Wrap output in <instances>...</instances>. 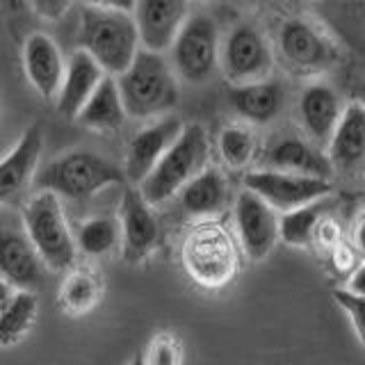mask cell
Listing matches in <instances>:
<instances>
[{
    "instance_id": "obj_18",
    "label": "cell",
    "mask_w": 365,
    "mask_h": 365,
    "mask_svg": "<svg viewBox=\"0 0 365 365\" xmlns=\"http://www.w3.org/2000/svg\"><path fill=\"white\" fill-rule=\"evenodd\" d=\"M342 117L340 98L327 83H311L299 94V121L315 146L327 148Z\"/></svg>"
},
{
    "instance_id": "obj_35",
    "label": "cell",
    "mask_w": 365,
    "mask_h": 365,
    "mask_svg": "<svg viewBox=\"0 0 365 365\" xmlns=\"http://www.w3.org/2000/svg\"><path fill=\"white\" fill-rule=\"evenodd\" d=\"M345 290H349V292H354V294L365 297V262L351 272V277H349V281H347V288H345Z\"/></svg>"
},
{
    "instance_id": "obj_7",
    "label": "cell",
    "mask_w": 365,
    "mask_h": 365,
    "mask_svg": "<svg viewBox=\"0 0 365 365\" xmlns=\"http://www.w3.org/2000/svg\"><path fill=\"white\" fill-rule=\"evenodd\" d=\"M171 68L192 85L208 83L220 66V30L208 14H192L171 43Z\"/></svg>"
},
{
    "instance_id": "obj_3",
    "label": "cell",
    "mask_w": 365,
    "mask_h": 365,
    "mask_svg": "<svg viewBox=\"0 0 365 365\" xmlns=\"http://www.w3.org/2000/svg\"><path fill=\"white\" fill-rule=\"evenodd\" d=\"M210 144L203 125L187 123L169 151L160 158L155 169L140 182V192L148 205H160L199 176L208 165Z\"/></svg>"
},
{
    "instance_id": "obj_5",
    "label": "cell",
    "mask_w": 365,
    "mask_h": 365,
    "mask_svg": "<svg viewBox=\"0 0 365 365\" xmlns=\"http://www.w3.org/2000/svg\"><path fill=\"white\" fill-rule=\"evenodd\" d=\"M26 233L48 269H68L76 262V242L68 231L57 194L39 192L23 210Z\"/></svg>"
},
{
    "instance_id": "obj_33",
    "label": "cell",
    "mask_w": 365,
    "mask_h": 365,
    "mask_svg": "<svg viewBox=\"0 0 365 365\" xmlns=\"http://www.w3.org/2000/svg\"><path fill=\"white\" fill-rule=\"evenodd\" d=\"M315 240H319L324 247H338L340 245V231H338V226L331 222V220H322V224L317 226V233H315Z\"/></svg>"
},
{
    "instance_id": "obj_32",
    "label": "cell",
    "mask_w": 365,
    "mask_h": 365,
    "mask_svg": "<svg viewBox=\"0 0 365 365\" xmlns=\"http://www.w3.org/2000/svg\"><path fill=\"white\" fill-rule=\"evenodd\" d=\"M30 5L34 11H37V16H41L46 21H57L71 9L73 0H30Z\"/></svg>"
},
{
    "instance_id": "obj_31",
    "label": "cell",
    "mask_w": 365,
    "mask_h": 365,
    "mask_svg": "<svg viewBox=\"0 0 365 365\" xmlns=\"http://www.w3.org/2000/svg\"><path fill=\"white\" fill-rule=\"evenodd\" d=\"M144 359L146 365H180V345L171 336H158Z\"/></svg>"
},
{
    "instance_id": "obj_10",
    "label": "cell",
    "mask_w": 365,
    "mask_h": 365,
    "mask_svg": "<svg viewBox=\"0 0 365 365\" xmlns=\"http://www.w3.org/2000/svg\"><path fill=\"white\" fill-rule=\"evenodd\" d=\"M133 19L142 48L165 53L190 19L187 0H135Z\"/></svg>"
},
{
    "instance_id": "obj_40",
    "label": "cell",
    "mask_w": 365,
    "mask_h": 365,
    "mask_svg": "<svg viewBox=\"0 0 365 365\" xmlns=\"http://www.w3.org/2000/svg\"><path fill=\"white\" fill-rule=\"evenodd\" d=\"M249 3H258V0H249Z\"/></svg>"
},
{
    "instance_id": "obj_9",
    "label": "cell",
    "mask_w": 365,
    "mask_h": 365,
    "mask_svg": "<svg viewBox=\"0 0 365 365\" xmlns=\"http://www.w3.org/2000/svg\"><path fill=\"white\" fill-rule=\"evenodd\" d=\"M245 190L272 205L277 212H290L302 208L306 203H313L317 199H324L331 194L334 185L324 178L311 176H297L288 171H274V169H256L245 176Z\"/></svg>"
},
{
    "instance_id": "obj_4",
    "label": "cell",
    "mask_w": 365,
    "mask_h": 365,
    "mask_svg": "<svg viewBox=\"0 0 365 365\" xmlns=\"http://www.w3.org/2000/svg\"><path fill=\"white\" fill-rule=\"evenodd\" d=\"M125 174L106 158L89 151H71L34 176V185L39 192H53L66 199H87L94 197L108 185H119Z\"/></svg>"
},
{
    "instance_id": "obj_28",
    "label": "cell",
    "mask_w": 365,
    "mask_h": 365,
    "mask_svg": "<svg viewBox=\"0 0 365 365\" xmlns=\"http://www.w3.org/2000/svg\"><path fill=\"white\" fill-rule=\"evenodd\" d=\"M220 155L224 163L231 169H245L251 165L256 151H258V142L256 135L251 133L245 125H226L220 133Z\"/></svg>"
},
{
    "instance_id": "obj_6",
    "label": "cell",
    "mask_w": 365,
    "mask_h": 365,
    "mask_svg": "<svg viewBox=\"0 0 365 365\" xmlns=\"http://www.w3.org/2000/svg\"><path fill=\"white\" fill-rule=\"evenodd\" d=\"M182 262L190 277L203 288H222L233 279L237 254L231 235L217 224H203L182 245Z\"/></svg>"
},
{
    "instance_id": "obj_11",
    "label": "cell",
    "mask_w": 365,
    "mask_h": 365,
    "mask_svg": "<svg viewBox=\"0 0 365 365\" xmlns=\"http://www.w3.org/2000/svg\"><path fill=\"white\" fill-rule=\"evenodd\" d=\"M235 228L251 260H262L279 242L277 210L251 190H242L235 199Z\"/></svg>"
},
{
    "instance_id": "obj_17",
    "label": "cell",
    "mask_w": 365,
    "mask_h": 365,
    "mask_svg": "<svg viewBox=\"0 0 365 365\" xmlns=\"http://www.w3.org/2000/svg\"><path fill=\"white\" fill-rule=\"evenodd\" d=\"M41 148V130L39 125H32L23 133L9 155L0 160V203H16L28 192L30 182L37 176Z\"/></svg>"
},
{
    "instance_id": "obj_25",
    "label": "cell",
    "mask_w": 365,
    "mask_h": 365,
    "mask_svg": "<svg viewBox=\"0 0 365 365\" xmlns=\"http://www.w3.org/2000/svg\"><path fill=\"white\" fill-rule=\"evenodd\" d=\"M329 212V197L306 203L302 208L283 212L279 217V240L292 247H311L315 242L317 226Z\"/></svg>"
},
{
    "instance_id": "obj_39",
    "label": "cell",
    "mask_w": 365,
    "mask_h": 365,
    "mask_svg": "<svg viewBox=\"0 0 365 365\" xmlns=\"http://www.w3.org/2000/svg\"><path fill=\"white\" fill-rule=\"evenodd\" d=\"M359 103L365 108V83L361 85V89H359Z\"/></svg>"
},
{
    "instance_id": "obj_23",
    "label": "cell",
    "mask_w": 365,
    "mask_h": 365,
    "mask_svg": "<svg viewBox=\"0 0 365 365\" xmlns=\"http://www.w3.org/2000/svg\"><path fill=\"white\" fill-rule=\"evenodd\" d=\"M182 210L192 217H212L224 210L228 201V185L220 169L205 167L180 192Z\"/></svg>"
},
{
    "instance_id": "obj_14",
    "label": "cell",
    "mask_w": 365,
    "mask_h": 365,
    "mask_svg": "<svg viewBox=\"0 0 365 365\" xmlns=\"http://www.w3.org/2000/svg\"><path fill=\"white\" fill-rule=\"evenodd\" d=\"M121 256L137 265L153 254L160 240V226L140 190H125L121 199Z\"/></svg>"
},
{
    "instance_id": "obj_2",
    "label": "cell",
    "mask_w": 365,
    "mask_h": 365,
    "mask_svg": "<svg viewBox=\"0 0 365 365\" xmlns=\"http://www.w3.org/2000/svg\"><path fill=\"white\" fill-rule=\"evenodd\" d=\"M125 114L133 119H151L171 112L178 103V83L163 53L140 48L133 64L117 76Z\"/></svg>"
},
{
    "instance_id": "obj_20",
    "label": "cell",
    "mask_w": 365,
    "mask_h": 365,
    "mask_svg": "<svg viewBox=\"0 0 365 365\" xmlns=\"http://www.w3.org/2000/svg\"><path fill=\"white\" fill-rule=\"evenodd\" d=\"M23 66L32 87L43 98H57L66 71V60L48 34L34 32L23 46Z\"/></svg>"
},
{
    "instance_id": "obj_30",
    "label": "cell",
    "mask_w": 365,
    "mask_h": 365,
    "mask_svg": "<svg viewBox=\"0 0 365 365\" xmlns=\"http://www.w3.org/2000/svg\"><path fill=\"white\" fill-rule=\"evenodd\" d=\"M334 299L340 304V308H345L347 315L351 317L354 329H356L361 345L365 347V297L354 294L349 290H336Z\"/></svg>"
},
{
    "instance_id": "obj_38",
    "label": "cell",
    "mask_w": 365,
    "mask_h": 365,
    "mask_svg": "<svg viewBox=\"0 0 365 365\" xmlns=\"http://www.w3.org/2000/svg\"><path fill=\"white\" fill-rule=\"evenodd\" d=\"M130 365H146V359H144V354H137V356L133 359Z\"/></svg>"
},
{
    "instance_id": "obj_15",
    "label": "cell",
    "mask_w": 365,
    "mask_h": 365,
    "mask_svg": "<svg viewBox=\"0 0 365 365\" xmlns=\"http://www.w3.org/2000/svg\"><path fill=\"white\" fill-rule=\"evenodd\" d=\"M334 174L356 178L365 174V108L359 101L342 108L338 128L327 146Z\"/></svg>"
},
{
    "instance_id": "obj_21",
    "label": "cell",
    "mask_w": 365,
    "mask_h": 365,
    "mask_svg": "<svg viewBox=\"0 0 365 365\" xmlns=\"http://www.w3.org/2000/svg\"><path fill=\"white\" fill-rule=\"evenodd\" d=\"M106 76L108 73L89 53H85L83 48L73 51L66 60L64 80L60 94H57V112L66 119H76Z\"/></svg>"
},
{
    "instance_id": "obj_8",
    "label": "cell",
    "mask_w": 365,
    "mask_h": 365,
    "mask_svg": "<svg viewBox=\"0 0 365 365\" xmlns=\"http://www.w3.org/2000/svg\"><path fill=\"white\" fill-rule=\"evenodd\" d=\"M220 66L231 85H249L269 78L274 55L262 32L245 23L233 28L222 41Z\"/></svg>"
},
{
    "instance_id": "obj_27",
    "label": "cell",
    "mask_w": 365,
    "mask_h": 365,
    "mask_svg": "<svg viewBox=\"0 0 365 365\" xmlns=\"http://www.w3.org/2000/svg\"><path fill=\"white\" fill-rule=\"evenodd\" d=\"M121 224L110 217H96L78 228V247L87 256H106L119 245Z\"/></svg>"
},
{
    "instance_id": "obj_24",
    "label": "cell",
    "mask_w": 365,
    "mask_h": 365,
    "mask_svg": "<svg viewBox=\"0 0 365 365\" xmlns=\"http://www.w3.org/2000/svg\"><path fill=\"white\" fill-rule=\"evenodd\" d=\"M125 108L114 76H106L78 114V123L91 130H117L125 121Z\"/></svg>"
},
{
    "instance_id": "obj_13",
    "label": "cell",
    "mask_w": 365,
    "mask_h": 365,
    "mask_svg": "<svg viewBox=\"0 0 365 365\" xmlns=\"http://www.w3.org/2000/svg\"><path fill=\"white\" fill-rule=\"evenodd\" d=\"M0 279L16 292H34L48 279V265L30 242L28 233L0 231Z\"/></svg>"
},
{
    "instance_id": "obj_19",
    "label": "cell",
    "mask_w": 365,
    "mask_h": 365,
    "mask_svg": "<svg viewBox=\"0 0 365 365\" xmlns=\"http://www.w3.org/2000/svg\"><path fill=\"white\" fill-rule=\"evenodd\" d=\"M262 163H265V169L288 171L297 176L324 180H331L334 176V167H331L327 153L311 140H302V137H281L265 151Z\"/></svg>"
},
{
    "instance_id": "obj_29",
    "label": "cell",
    "mask_w": 365,
    "mask_h": 365,
    "mask_svg": "<svg viewBox=\"0 0 365 365\" xmlns=\"http://www.w3.org/2000/svg\"><path fill=\"white\" fill-rule=\"evenodd\" d=\"M98 299V283L87 272H76L66 279L62 290V302L68 311L85 313Z\"/></svg>"
},
{
    "instance_id": "obj_1",
    "label": "cell",
    "mask_w": 365,
    "mask_h": 365,
    "mask_svg": "<svg viewBox=\"0 0 365 365\" xmlns=\"http://www.w3.org/2000/svg\"><path fill=\"white\" fill-rule=\"evenodd\" d=\"M80 48L89 53L108 76H121L140 53V32L130 11L85 7L78 28Z\"/></svg>"
},
{
    "instance_id": "obj_34",
    "label": "cell",
    "mask_w": 365,
    "mask_h": 365,
    "mask_svg": "<svg viewBox=\"0 0 365 365\" xmlns=\"http://www.w3.org/2000/svg\"><path fill=\"white\" fill-rule=\"evenodd\" d=\"M89 7H101V9H119V11H130L135 7V0H85Z\"/></svg>"
},
{
    "instance_id": "obj_37",
    "label": "cell",
    "mask_w": 365,
    "mask_h": 365,
    "mask_svg": "<svg viewBox=\"0 0 365 365\" xmlns=\"http://www.w3.org/2000/svg\"><path fill=\"white\" fill-rule=\"evenodd\" d=\"M354 245H356V251L365 254V212L361 215V220L356 222V228H354Z\"/></svg>"
},
{
    "instance_id": "obj_12",
    "label": "cell",
    "mask_w": 365,
    "mask_h": 365,
    "mask_svg": "<svg viewBox=\"0 0 365 365\" xmlns=\"http://www.w3.org/2000/svg\"><path fill=\"white\" fill-rule=\"evenodd\" d=\"M279 51L283 60L297 71H324L336 62V48L313 23L306 19H290L279 30Z\"/></svg>"
},
{
    "instance_id": "obj_36",
    "label": "cell",
    "mask_w": 365,
    "mask_h": 365,
    "mask_svg": "<svg viewBox=\"0 0 365 365\" xmlns=\"http://www.w3.org/2000/svg\"><path fill=\"white\" fill-rule=\"evenodd\" d=\"M14 294H16V290L11 288L7 281L0 279V315H3V311L9 306V302L14 299Z\"/></svg>"
},
{
    "instance_id": "obj_26",
    "label": "cell",
    "mask_w": 365,
    "mask_h": 365,
    "mask_svg": "<svg viewBox=\"0 0 365 365\" xmlns=\"http://www.w3.org/2000/svg\"><path fill=\"white\" fill-rule=\"evenodd\" d=\"M37 315V297L34 292H16L14 299L0 315V347H9L28 334Z\"/></svg>"
},
{
    "instance_id": "obj_22",
    "label": "cell",
    "mask_w": 365,
    "mask_h": 365,
    "mask_svg": "<svg viewBox=\"0 0 365 365\" xmlns=\"http://www.w3.org/2000/svg\"><path fill=\"white\" fill-rule=\"evenodd\" d=\"M228 103L245 121L265 125L281 114L285 91L281 83L267 78L249 85H233L231 91H228Z\"/></svg>"
},
{
    "instance_id": "obj_16",
    "label": "cell",
    "mask_w": 365,
    "mask_h": 365,
    "mask_svg": "<svg viewBox=\"0 0 365 365\" xmlns=\"http://www.w3.org/2000/svg\"><path fill=\"white\" fill-rule=\"evenodd\" d=\"M182 128L185 125L178 117H163L137 133L128 146V155H125V178L133 185H140L155 169L160 158L169 151V146L178 140Z\"/></svg>"
}]
</instances>
